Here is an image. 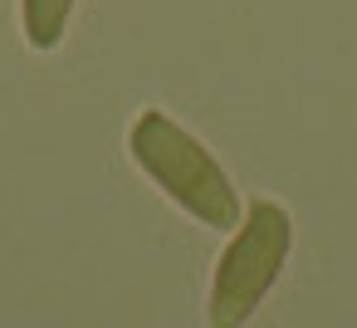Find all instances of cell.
Listing matches in <instances>:
<instances>
[{
  "label": "cell",
  "instance_id": "cell-1",
  "mask_svg": "<svg viewBox=\"0 0 357 328\" xmlns=\"http://www.w3.org/2000/svg\"><path fill=\"white\" fill-rule=\"evenodd\" d=\"M128 152L137 162V172L191 221H201L206 230H235L245 206L240 191L230 181V172L220 167V157L191 133L181 128L172 113L162 108H142L128 128Z\"/></svg>",
  "mask_w": 357,
  "mask_h": 328
},
{
  "label": "cell",
  "instance_id": "cell-3",
  "mask_svg": "<svg viewBox=\"0 0 357 328\" xmlns=\"http://www.w3.org/2000/svg\"><path fill=\"white\" fill-rule=\"evenodd\" d=\"M79 0H20V35L35 54H54L69 35Z\"/></svg>",
  "mask_w": 357,
  "mask_h": 328
},
{
  "label": "cell",
  "instance_id": "cell-2",
  "mask_svg": "<svg viewBox=\"0 0 357 328\" xmlns=\"http://www.w3.org/2000/svg\"><path fill=\"white\" fill-rule=\"evenodd\" d=\"M294 250V216L284 201L274 196H255L240 216V225L230 230L215 274H211V294H206V318L211 328H245L259 304L269 299V289L279 284L284 264Z\"/></svg>",
  "mask_w": 357,
  "mask_h": 328
}]
</instances>
